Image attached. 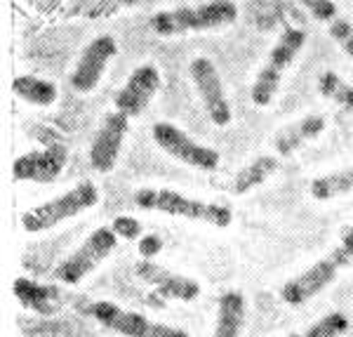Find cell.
<instances>
[{"instance_id": "6da1fadb", "label": "cell", "mask_w": 353, "mask_h": 337, "mask_svg": "<svg viewBox=\"0 0 353 337\" xmlns=\"http://www.w3.org/2000/svg\"><path fill=\"white\" fill-rule=\"evenodd\" d=\"M238 19V5L231 0L203 5H181L174 10H161L149 19L153 33L163 38L186 36L196 31H212V28L229 26Z\"/></svg>"}, {"instance_id": "7a4b0ae2", "label": "cell", "mask_w": 353, "mask_h": 337, "mask_svg": "<svg viewBox=\"0 0 353 337\" xmlns=\"http://www.w3.org/2000/svg\"><path fill=\"white\" fill-rule=\"evenodd\" d=\"M351 262H353V224H349L344 231H341V238L332 253H327L313 267H309L306 271H301L299 276L290 278V281L281 288V297L290 307L304 305V302H309L311 297H316L321 290H325L327 285L337 278V273L341 269H346Z\"/></svg>"}, {"instance_id": "3957f363", "label": "cell", "mask_w": 353, "mask_h": 337, "mask_svg": "<svg viewBox=\"0 0 353 337\" xmlns=\"http://www.w3.org/2000/svg\"><path fill=\"white\" fill-rule=\"evenodd\" d=\"M134 205L139 210H156V213L184 217V220L203 222V224L221 227V229L233 222V213L226 205L184 196L174 189H139L134 193Z\"/></svg>"}, {"instance_id": "277c9868", "label": "cell", "mask_w": 353, "mask_h": 337, "mask_svg": "<svg viewBox=\"0 0 353 337\" xmlns=\"http://www.w3.org/2000/svg\"><path fill=\"white\" fill-rule=\"evenodd\" d=\"M99 203V189L92 182H81V184L71 186V191L61 193V196L45 201L41 205H33L21 215V227L28 233H41L48 229H54L61 222L73 220L85 210L94 208Z\"/></svg>"}, {"instance_id": "5b68a950", "label": "cell", "mask_w": 353, "mask_h": 337, "mask_svg": "<svg viewBox=\"0 0 353 337\" xmlns=\"http://www.w3.org/2000/svg\"><path fill=\"white\" fill-rule=\"evenodd\" d=\"M306 43V33L297 26H288L283 28V33L278 36L276 45L271 48L269 59L264 61V66L259 68L257 78L252 83V102L254 106H269L276 97L281 81L285 76L288 66L297 59V55L301 52Z\"/></svg>"}, {"instance_id": "8992f818", "label": "cell", "mask_w": 353, "mask_h": 337, "mask_svg": "<svg viewBox=\"0 0 353 337\" xmlns=\"http://www.w3.org/2000/svg\"><path fill=\"white\" fill-rule=\"evenodd\" d=\"M83 311L88 316H92L97 323H101L104 328H109L123 337H189L186 330L151 321L144 314L123 309V307L113 305L109 300L90 302V305H85Z\"/></svg>"}, {"instance_id": "52a82bcc", "label": "cell", "mask_w": 353, "mask_h": 337, "mask_svg": "<svg viewBox=\"0 0 353 337\" xmlns=\"http://www.w3.org/2000/svg\"><path fill=\"white\" fill-rule=\"evenodd\" d=\"M116 245H118L116 231L111 227H99V229H94L85 238L76 253H71L57 267L54 278L66 285H78L90 271H94L116 250Z\"/></svg>"}, {"instance_id": "ba28073f", "label": "cell", "mask_w": 353, "mask_h": 337, "mask_svg": "<svg viewBox=\"0 0 353 337\" xmlns=\"http://www.w3.org/2000/svg\"><path fill=\"white\" fill-rule=\"evenodd\" d=\"M151 135H153V142H156L165 153H170L176 161L189 165V168L203 170V173H212V170L219 168V163H221L219 151H214V148H210L205 144H198L196 139H191V137L181 128H176L174 123H165V121L156 123L151 128Z\"/></svg>"}, {"instance_id": "9c48e42d", "label": "cell", "mask_w": 353, "mask_h": 337, "mask_svg": "<svg viewBox=\"0 0 353 337\" xmlns=\"http://www.w3.org/2000/svg\"><path fill=\"white\" fill-rule=\"evenodd\" d=\"M189 73H191V81L196 85L198 95L203 99V106L208 111L210 121L219 128L231 123V104H229V97H226L224 83H221V76L214 66L212 59L208 57H196V59L189 64Z\"/></svg>"}, {"instance_id": "30bf717a", "label": "cell", "mask_w": 353, "mask_h": 337, "mask_svg": "<svg viewBox=\"0 0 353 337\" xmlns=\"http://www.w3.org/2000/svg\"><path fill=\"white\" fill-rule=\"evenodd\" d=\"M116 55H118V43L109 33L90 41V45H85L81 59H78V64L71 73V88L76 93H92L97 85H99L101 76H104L109 61Z\"/></svg>"}, {"instance_id": "8fae6325", "label": "cell", "mask_w": 353, "mask_h": 337, "mask_svg": "<svg viewBox=\"0 0 353 337\" xmlns=\"http://www.w3.org/2000/svg\"><path fill=\"white\" fill-rule=\"evenodd\" d=\"M128 116L121 111H113L104 118V123L97 130L92 144H90V165L97 173H111L121 158V148L128 135Z\"/></svg>"}, {"instance_id": "7c38bea8", "label": "cell", "mask_w": 353, "mask_h": 337, "mask_svg": "<svg viewBox=\"0 0 353 337\" xmlns=\"http://www.w3.org/2000/svg\"><path fill=\"white\" fill-rule=\"evenodd\" d=\"M68 163V148L64 144H52L43 151H31L19 156L12 163V177L17 182H54L64 173Z\"/></svg>"}, {"instance_id": "4fadbf2b", "label": "cell", "mask_w": 353, "mask_h": 337, "mask_svg": "<svg viewBox=\"0 0 353 337\" xmlns=\"http://www.w3.org/2000/svg\"><path fill=\"white\" fill-rule=\"evenodd\" d=\"M161 90V71L153 64H141L130 73L128 83L116 95V108L128 118H134L151 104V99Z\"/></svg>"}, {"instance_id": "5bb4252c", "label": "cell", "mask_w": 353, "mask_h": 337, "mask_svg": "<svg viewBox=\"0 0 353 337\" xmlns=\"http://www.w3.org/2000/svg\"><path fill=\"white\" fill-rule=\"evenodd\" d=\"M134 273L146 285H151L158 295H163L165 300L193 302L201 297V283L193 281L189 276H181V273L165 269L163 264H156V262H151V260L137 262Z\"/></svg>"}, {"instance_id": "9a60e30c", "label": "cell", "mask_w": 353, "mask_h": 337, "mask_svg": "<svg viewBox=\"0 0 353 337\" xmlns=\"http://www.w3.org/2000/svg\"><path fill=\"white\" fill-rule=\"evenodd\" d=\"M325 125L327 121L321 113H309V116L299 118L297 123L285 125V128L276 135V139H273L278 156L288 158V156H292V153H297L304 144H309L311 139H316V137H321L325 133Z\"/></svg>"}, {"instance_id": "2e32d148", "label": "cell", "mask_w": 353, "mask_h": 337, "mask_svg": "<svg viewBox=\"0 0 353 337\" xmlns=\"http://www.w3.org/2000/svg\"><path fill=\"white\" fill-rule=\"evenodd\" d=\"M245 318V297L238 290H229L219 297L217 325L212 337H241Z\"/></svg>"}, {"instance_id": "e0dca14e", "label": "cell", "mask_w": 353, "mask_h": 337, "mask_svg": "<svg viewBox=\"0 0 353 337\" xmlns=\"http://www.w3.org/2000/svg\"><path fill=\"white\" fill-rule=\"evenodd\" d=\"M278 158L276 156H259L254 158V161H250L241 173L236 175V180H233V186L231 191L236 193V196H241V193H248L252 189H257L261 186L264 182H269L273 175L278 173Z\"/></svg>"}, {"instance_id": "ac0fdd59", "label": "cell", "mask_w": 353, "mask_h": 337, "mask_svg": "<svg viewBox=\"0 0 353 337\" xmlns=\"http://www.w3.org/2000/svg\"><path fill=\"white\" fill-rule=\"evenodd\" d=\"M12 93L33 106H52L57 102V85L38 76H17Z\"/></svg>"}, {"instance_id": "d6986e66", "label": "cell", "mask_w": 353, "mask_h": 337, "mask_svg": "<svg viewBox=\"0 0 353 337\" xmlns=\"http://www.w3.org/2000/svg\"><path fill=\"white\" fill-rule=\"evenodd\" d=\"M17 300L21 302L24 307L28 309L38 311V314H50L54 311V302L52 297L57 295L52 288H48V285H41L36 281H28V278H17L14 285H12Z\"/></svg>"}, {"instance_id": "ffe728a7", "label": "cell", "mask_w": 353, "mask_h": 337, "mask_svg": "<svg viewBox=\"0 0 353 337\" xmlns=\"http://www.w3.org/2000/svg\"><path fill=\"white\" fill-rule=\"evenodd\" d=\"M353 191V165L351 168L337 170V173H330L323 177H316L311 182V196L316 201H332L337 196Z\"/></svg>"}, {"instance_id": "44dd1931", "label": "cell", "mask_w": 353, "mask_h": 337, "mask_svg": "<svg viewBox=\"0 0 353 337\" xmlns=\"http://www.w3.org/2000/svg\"><path fill=\"white\" fill-rule=\"evenodd\" d=\"M318 93L353 113V85L339 78L334 71H323L318 76Z\"/></svg>"}, {"instance_id": "7402d4cb", "label": "cell", "mask_w": 353, "mask_h": 337, "mask_svg": "<svg viewBox=\"0 0 353 337\" xmlns=\"http://www.w3.org/2000/svg\"><path fill=\"white\" fill-rule=\"evenodd\" d=\"M346 330H349V318L341 311H332L327 316H323L318 323H313L304 337H339Z\"/></svg>"}, {"instance_id": "603a6c76", "label": "cell", "mask_w": 353, "mask_h": 337, "mask_svg": "<svg viewBox=\"0 0 353 337\" xmlns=\"http://www.w3.org/2000/svg\"><path fill=\"white\" fill-rule=\"evenodd\" d=\"M330 36H332V41H337L339 48L353 59V24L351 21L344 19V17H337V19L330 24Z\"/></svg>"}, {"instance_id": "cb8c5ba5", "label": "cell", "mask_w": 353, "mask_h": 337, "mask_svg": "<svg viewBox=\"0 0 353 337\" xmlns=\"http://www.w3.org/2000/svg\"><path fill=\"white\" fill-rule=\"evenodd\" d=\"M111 229L116 231V236L128 238V241H134V238L141 236V224L134 220V217H116Z\"/></svg>"}, {"instance_id": "d4e9b609", "label": "cell", "mask_w": 353, "mask_h": 337, "mask_svg": "<svg viewBox=\"0 0 353 337\" xmlns=\"http://www.w3.org/2000/svg\"><path fill=\"white\" fill-rule=\"evenodd\" d=\"M304 8L309 10V12L316 17L318 21H327V24H332L334 19H337V12L339 8L334 3H327V0H316V3H304Z\"/></svg>"}, {"instance_id": "484cf974", "label": "cell", "mask_w": 353, "mask_h": 337, "mask_svg": "<svg viewBox=\"0 0 353 337\" xmlns=\"http://www.w3.org/2000/svg\"><path fill=\"white\" fill-rule=\"evenodd\" d=\"M161 250H163V238L156 236V233H146L139 241V255L144 257V260H153Z\"/></svg>"}, {"instance_id": "4316f807", "label": "cell", "mask_w": 353, "mask_h": 337, "mask_svg": "<svg viewBox=\"0 0 353 337\" xmlns=\"http://www.w3.org/2000/svg\"><path fill=\"white\" fill-rule=\"evenodd\" d=\"M290 337H304V335H290Z\"/></svg>"}]
</instances>
